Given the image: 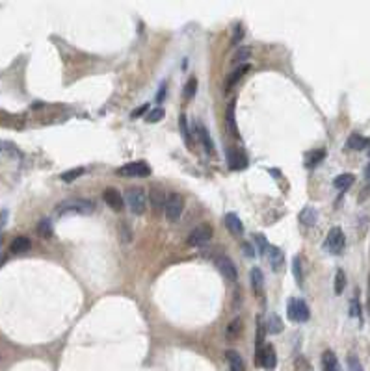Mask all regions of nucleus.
I'll return each mask as SVG.
<instances>
[{"label":"nucleus","mask_w":370,"mask_h":371,"mask_svg":"<svg viewBox=\"0 0 370 371\" xmlns=\"http://www.w3.org/2000/svg\"><path fill=\"white\" fill-rule=\"evenodd\" d=\"M95 211V204H93L91 200L87 199H71V200H65L62 204L58 206V214L60 217L62 216H69V214H78V216H89Z\"/></svg>","instance_id":"1"},{"label":"nucleus","mask_w":370,"mask_h":371,"mask_svg":"<svg viewBox=\"0 0 370 371\" xmlns=\"http://www.w3.org/2000/svg\"><path fill=\"white\" fill-rule=\"evenodd\" d=\"M125 202H127L128 210L132 211L134 216H142L145 211V204H147V197L142 188H128L125 191Z\"/></svg>","instance_id":"2"},{"label":"nucleus","mask_w":370,"mask_h":371,"mask_svg":"<svg viewBox=\"0 0 370 371\" xmlns=\"http://www.w3.org/2000/svg\"><path fill=\"white\" fill-rule=\"evenodd\" d=\"M287 315H289L290 321H296V323H305V321L311 317V312H309V306L305 304V301H303V299L290 297L289 303H287Z\"/></svg>","instance_id":"3"},{"label":"nucleus","mask_w":370,"mask_h":371,"mask_svg":"<svg viewBox=\"0 0 370 371\" xmlns=\"http://www.w3.org/2000/svg\"><path fill=\"white\" fill-rule=\"evenodd\" d=\"M182 210H184V197L180 193L168 195L166 204H164V211H166L168 221H179L180 216H182Z\"/></svg>","instance_id":"4"},{"label":"nucleus","mask_w":370,"mask_h":371,"mask_svg":"<svg viewBox=\"0 0 370 371\" xmlns=\"http://www.w3.org/2000/svg\"><path fill=\"white\" fill-rule=\"evenodd\" d=\"M117 177L121 178H142V177H149L151 175V167L145 164V162H130L127 166H121L117 169Z\"/></svg>","instance_id":"5"},{"label":"nucleus","mask_w":370,"mask_h":371,"mask_svg":"<svg viewBox=\"0 0 370 371\" xmlns=\"http://www.w3.org/2000/svg\"><path fill=\"white\" fill-rule=\"evenodd\" d=\"M346 247V236L342 232L341 227H333V229L328 232V240H326V249L331 252V254H341Z\"/></svg>","instance_id":"6"},{"label":"nucleus","mask_w":370,"mask_h":371,"mask_svg":"<svg viewBox=\"0 0 370 371\" xmlns=\"http://www.w3.org/2000/svg\"><path fill=\"white\" fill-rule=\"evenodd\" d=\"M212 236H214V230H212V227H210L208 223H203V225L196 227V229L190 232V236H188V245H190V247H199V245H203V243H207V241L210 240Z\"/></svg>","instance_id":"7"},{"label":"nucleus","mask_w":370,"mask_h":371,"mask_svg":"<svg viewBox=\"0 0 370 371\" xmlns=\"http://www.w3.org/2000/svg\"><path fill=\"white\" fill-rule=\"evenodd\" d=\"M227 166H229L231 171H242L249 166L248 156L238 148H229L227 150Z\"/></svg>","instance_id":"8"},{"label":"nucleus","mask_w":370,"mask_h":371,"mask_svg":"<svg viewBox=\"0 0 370 371\" xmlns=\"http://www.w3.org/2000/svg\"><path fill=\"white\" fill-rule=\"evenodd\" d=\"M216 266H218V271H220V273L223 275V279L231 280V282H235V280L238 279L237 266L233 263L231 258H227V256H218V258H216Z\"/></svg>","instance_id":"9"},{"label":"nucleus","mask_w":370,"mask_h":371,"mask_svg":"<svg viewBox=\"0 0 370 371\" xmlns=\"http://www.w3.org/2000/svg\"><path fill=\"white\" fill-rule=\"evenodd\" d=\"M103 199H104V202L110 206L114 211H123V208H125V199H123V195L119 193L116 188H106V189H104Z\"/></svg>","instance_id":"10"},{"label":"nucleus","mask_w":370,"mask_h":371,"mask_svg":"<svg viewBox=\"0 0 370 371\" xmlns=\"http://www.w3.org/2000/svg\"><path fill=\"white\" fill-rule=\"evenodd\" d=\"M275 365H278V354L273 351V345H264L262 354H260V367H264L266 371H273Z\"/></svg>","instance_id":"11"},{"label":"nucleus","mask_w":370,"mask_h":371,"mask_svg":"<svg viewBox=\"0 0 370 371\" xmlns=\"http://www.w3.org/2000/svg\"><path fill=\"white\" fill-rule=\"evenodd\" d=\"M249 69H251V65H249V63H242L240 67L235 69V71L229 74V78H227V82H225V91H231V87L235 86V84H237L240 78H242L244 74L249 73Z\"/></svg>","instance_id":"12"},{"label":"nucleus","mask_w":370,"mask_h":371,"mask_svg":"<svg viewBox=\"0 0 370 371\" xmlns=\"http://www.w3.org/2000/svg\"><path fill=\"white\" fill-rule=\"evenodd\" d=\"M225 227L229 229V232H233V234H237V236L244 234L242 221H240V217H238L237 214H233V211L225 216Z\"/></svg>","instance_id":"13"},{"label":"nucleus","mask_w":370,"mask_h":371,"mask_svg":"<svg viewBox=\"0 0 370 371\" xmlns=\"http://www.w3.org/2000/svg\"><path fill=\"white\" fill-rule=\"evenodd\" d=\"M322 371H341L339 369V360L333 351H324L322 354Z\"/></svg>","instance_id":"14"},{"label":"nucleus","mask_w":370,"mask_h":371,"mask_svg":"<svg viewBox=\"0 0 370 371\" xmlns=\"http://www.w3.org/2000/svg\"><path fill=\"white\" fill-rule=\"evenodd\" d=\"M30 247H32V241H30L26 236H17V238L12 241V245H10V251H12L13 254H21V252L30 251Z\"/></svg>","instance_id":"15"},{"label":"nucleus","mask_w":370,"mask_h":371,"mask_svg":"<svg viewBox=\"0 0 370 371\" xmlns=\"http://www.w3.org/2000/svg\"><path fill=\"white\" fill-rule=\"evenodd\" d=\"M262 286H264V275L259 268H253L251 269V290L255 295L262 293Z\"/></svg>","instance_id":"16"},{"label":"nucleus","mask_w":370,"mask_h":371,"mask_svg":"<svg viewBox=\"0 0 370 371\" xmlns=\"http://www.w3.org/2000/svg\"><path fill=\"white\" fill-rule=\"evenodd\" d=\"M326 158L324 148H316V150H309L305 154V167H316L320 162Z\"/></svg>","instance_id":"17"},{"label":"nucleus","mask_w":370,"mask_h":371,"mask_svg":"<svg viewBox=\"0 0 370 371\" xmlns=\"http://www.w3.org/2000/svg\"><path fill=\"white\" fill-rule=\"evenodd\" d=\"M300 221H301V225L312 227L314 223L318 221V214H316V210H314L312 206H307V208H303V210L300 211Z\"/></svg>","instance_id":"18"},{"label":"nucleus","mask_w":370,"mask_h":371,"mask_svg":"<svg viewBox=\"0 0 370 371\" xmlns=\"http://www.w3.org/2000/svg\"><path fill=\"white\" fill-rule=\"evenodd\" d=\"M264 325H266V331L270 332V334H279V332H283V329H285L283 320H281L278 314H270V317H268V321Z\"/></svg>","instance_id":"19"},{"label":"nucleus","mask_w":370,"mask_h":371,"mask_svg":"<svg viewBox=\"0 0 370 371\" xmlns=\"http://www.w3.org/2000/svg\"><path fill=\"white\" fill-rule=\"evenodd\" d=\"M266 256H268V260H270V263H272V269H279L283 266V251L278 249V247L270 245Z\"/></svg>","instance_id":"20"},{"label":"nucleus","mask_w":370,"mask_h":371,"mask_svg":"<svg viewBox=\"0 0 370 371\" xmlns=\"http://www.w3.org/2000/svg\"><path fill=\"white\" fill-rule=\"evenodd\" d=\"M227 356V362H229V365H231V371H244V360L242 356L237 353V351H233V349H229L225 353Z\"/></svg>","instance_id":"21"},{"label":"nucleus","mask_w":370,"mask_h":371,"mask_svg":"<svg viewBox=\"0 0 370 371\" xmlns=\"http://www.w3.org/2000/svg\"><path fill=\"white\" fill-rule=\"evenodd\" d=\"M166 195H164V191L160 188H151L149 191V200L151 204L155 206V208H164V204H166Z\"/></svg>","instance_id":"22"},{"label":"nucleus","mask_w":370,"mask_h":371,"mask_svg":"<svg viewBox=\"0 0 370 371\" xmlns=\"http://www.w3.org/2000/svg\"><path fill=\"white\" fill-rule=\"evenodd\" d=\"M366 145H368V139L363 136H359V134H352L346 141V147L352 148V150H363Z\"/></svg>","instance_id":"23"},{"label":"nucleus","mask_w":370,"mask_h":371,"mask_svg":"<svg viewBox=\"0 0 370 371\" xmlns=\"http://www.w3.org/2000/svg\"><path fill=\"white\" fill-rule=\"evenodd\" d=\"M353 180H355V177H353L352 173H342V175H339V177L333 180V186H335L337 189L344 191V189H348L350 186H352Z\"/></svg>","instance_id":"24"},{"label":"nucleus","mask_w":370,"mask_h":371,"mask_svg":"<svg viewBox=\"0 0 370 371\" xmlns=\"http://www.w3.org/2000/svg\"><path fill=\"white\" fill-rule=\"evenodd\" d=\"M292 275H294L298 286L301 288V286H303V266H301L300 254H296V256L292 258Z\"/></svg>","instance_id":"25"},{"label":"nucleus","mask_w":370,"mask_h":371,"mask_svg":"<svg viewBox=\"0 0 370 371\" xmlns=\"http://www.w3.org/2000/svg\"><path fill=\"white\" fill-rule=\"evenodd\" d=\"M240 332H242V320L237 317V320H233L227 327V338L229 340H237L240 336Z\"/></svg>","instance_id":"26"},{"label":"nucleus","mask_w":370,"mask_h":371,"mask_svg":"<svg viewBox=\"0 0 370 371\" xmlns=\"http://www.w3.org/2000/svg\"><path fill=\"white\" fill-rule=\"evenodd\" d=\"M179 128H180V134H182V139H184L186 145H192V134H190V128H188L186 114H180V117H179Z\"/></svg>","instance_id":"27"},{"label":"nucleus","mask_w":370,"mask_h":371,"mask_svg":"<svg viewBox=\"0 0 370 371\" xmlns=\"http://www.w3.org/2000/svg\"><path fill=\"white\" fill-rule=\"evenodd\" d=\"M86 173V169L84 167H75V169H69V171H65L60 175V178L64 180V182H73V180H76L78 177H82Z\"/></svg>","instance_id":"28"},{"label":"nucleus","mask_w":370,"mask_h":371,"mask_svg":"<svg viewBox=\"0 0 370 371\" xmlns=\"http://www.w3.org/2000/svg\"><path fill=\"white\" fill-rule=\"evenodd\" d=\"M37 232H39V236H41V238H45V240L52 238V225H51V219H41V221L37 223Z\"/></svg>","instance_id":"29"},{"label":"nucleus","mask_w":370,"mask_h":371,"mask_svg":"<svg viewBox=\"0 0 370 371\" xmlns=\"http://www.w3.org/2000/svg\"><path fill=\"white\" fill-rule=\"evenodd\" d=\"M199 136H201V139H203L205 150H207L208 154H212V150H214V143H212V139H210V134H208V130L205 128V126H199Z\"/></svg>","instance_id":"30"},{"label":"nucleus","mask_w":370,"mask_h":371,"mask_svg":"<svg viewBox=\"0 0 370 371\" xmlns=\"http://www.w3.org/2000/svg\"><path fill=\"white\" fill-rule=\"evenodd\" d=\"M235 106H237V104H235V102H231V104H229V106H227V114H225V117H227V125H229L231 132H233V134H235V136H237V137H240V136H238V128H237V125H235Z\"/></svg>","instance_id":"31"},{"label":"nucleus","mask_w":370,"mask_h":371,"mask_svg":"<svg viewBox=\"0 0 370 371\" xmlns=\"http://www.w3.org/2000/svg\"><path fill=\"white\" fill-rule=\"evenodd\" d=\"M344 288H346V275H344L342 269H339L335 273V293L337 295H341L342 291H344Z\"/></svg>","instance_id":"32"},{"label":"nucleus","mask_w":370,"mask_h":371,"mask_svg":"<svg viewBox=\"0 0 370 371\" xmlns=\"http://www.w3.org/2000/svg\"><path fill=\"white\" fill-rule=\"evenodd\" d=\"M164 115H166L164 108H155V110H151L149 114L145 115V121L153 125V123H158V121H162V119H164Z\"/></svg>","instance_id":"33"},{"label":"nucleus","mask_w":370,"mask_h":371,"mask_svg":"<svg viewBox=\"0 0 370 371\" xmlns=\"http://www.w3.org/2000/svg\"><path fill=\"white\" fill-rule=\"evenodd\" d=\"M255 241H257V245H259V251H260V254H262V256H266L268 249H270V243H268L266 236H262V234H255Z\"/></svg>","instance_id":"34"},{"label":"nucleus","mask_w":370,"mask_h":371,"mask_svg":"<svg viewBox=\"0 0 370 371\" xmlns=\"http://www.w3.org/2000/svg\"><path fill=\"white\" fill-rule=\"evenodd\" d=\"M251 56V50H249V46H242V48H238L235 58H233V63H242L246 62L248 58Z\"/></svg>","instance_id":"35"},{"label":"nucleus","mask_w":370,"mask_h":371,"mask_svg":"<svg viewBox=\"0 0 370 371\" xmlns=\"http://www.w3.org/2000/svg\"><path fill=\"white\" fill-rule=\"evenodd\" d=\"M145 114H149V102H144V104H140L138 108H134L132 114H130V119H140V117Z\"/></svg>","instance_id":"36"},{"label":"nucleus","mask_w":370,"mask_h":371,"mask_svg":"<svg viewBox=\"0 0 370 371\" xmlns=\"http://www.w3.org/2000/svg\"><path fill=\"white\" fill-rule=\"evenodd\" d=\"M196 91H197V78H190L188 84H186V87H184V97L192 98L194 95H196Z\"/></svg>","instance_id":"37"},{"label":"nucleus","mask_w":370,"mask_h":371,"mask_svg":"<svg viewBox=\"0 0 370 371\" xmlns=\"http://www.w3.org/2000/svg\"><path fill=\"white\" fill-rule=\"evenodd\" d=\"M294 365H296V371H312L311 364H309V360L305 356H298Z\"/></svg>","instance_id":"38"},{"label":"nucleus","mask_w":370,"mask_h":371,"mask_svg":"<svg viewBox=\"0 0 370 371\" xmlns=\"http://www.w3.org/2000/svg\"><path fill=\"white\" fill-rule=\"evenodd\" d=\"M348 367H350V371H364L361 362H359V358L357 356H353V354L348 356Z\"/></svg>","instance_id":"39"},{"label":"nucleus","mask_w":370,"mask_h":371,"mask_svg":"<svg viewBox=\"0 0 370 371\" xmlns=\"http://www.w3.org/2000/svg\"><path fill=\"white\" fill-rule=\"evenodd\" d=\"M350 315H353V317H361V306H359L357 299H353L352 303H350Z\"/></svg>","instance_id":"40"},{"label":"nucleus","mask_w":370,"mask_h":371,"mask_svg":"<svg viewBox=\"0 0 370 371\" xmlns=\"http://www.w3.org/2000/svg\"><path fill=\"white\" fill-rule=\"evenodd\" d=\"M242 249H244V254H246V256H249V258H253V256H255L253 247L249 245V243H244V245H242Z\"/></svg>","instance_id":"41"},{"label":"nucleus","mask_w":370,"mask_h":371,"mask_svg":"<svg viewBox=\"0 0 370 371\" xmlns=\"http://www.w3.org/2000/svg\"><path fill=\"white\" fill-rule=\"evenodd\" d=\"M164 95H166V82H164L162 86H160V93L156 95V102H162V100H164Z\"/></svg>","instance_id":"42"},{"label":"nucleus","mask_w":370,"mask_h":371,"mask_svg":"<svg viewBox=\"0 0 370 371\" xmlns=\"http://www.w3.org/2000/svg\"><path fill=\"white\" fill-rule=\"evenodd\" d=\"M6 219H8V210H2L0 211V229L6 225Z\"/></svg>","instance_id":"43"},{"label":"nucleus","mask_w":370,"mask_h":371,"mask_svg":"<svg viewBox=\"0 0 370 371\" xmlns=\"http://www.w3.org/2000/svg\"><path fill=\"white\" fill-rule=\"evenodd\" d=\"M364 177H366V180L370 182V164L366 167H364Z\"/></svg>","instance_id":"44"},{"label":"nucleus","mask_w":370,"mask_h":371,"mask_svg":"<svg viewBox=\"0 0 370 371\" xmlns=\"http://www.w3.org/2000/svg\"><path fill=\"white\" fill-rule=\"evenodd\" d=\"M0 245H2V236H0Z\"/></svg>","instance_id":"45"},{"label":"nucleus","mask_w":370,"mask_h":371,"mask_svg":"<svg viewBox=\"0 0 370 371\" xmlns=\"http://www.w3.org/2000/svg\"><path fill=\"white\" fill-rule=\"evenodd\" d=\"M0 148H2V147H0Z\"/></svg>","instance_id":"46"}]
</instances>
